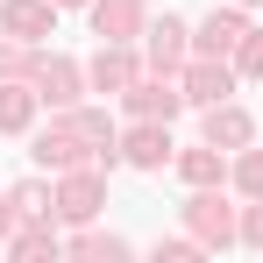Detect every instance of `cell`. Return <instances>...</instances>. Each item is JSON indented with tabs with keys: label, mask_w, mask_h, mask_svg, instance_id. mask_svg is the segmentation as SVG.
<instances>
[{
	"label": "cell",
	"mask_w": 263,
	"mask_h": 263,
	"mask_svg": "<svg viewBox=\"0 0 263 263\" xmlns=\"http://www.w3.org/2000/svg\"><path fill=\"white\" fill-rule=\"evenodd\" d=\"M185 228H192L206 249H228V242H242V214L220 199L214 185H192V199H185Z\"/></svg>",
	"instance_id": "obj_1"
},
{
	"label": "cell",
	"mask_w": 263,
	"mask_h": 263,
	"mask_svg": "<svg viewBox=\"0 0 263 263\" xmlns=\"http://www.w3.org/2000/svg\"><path fill=\"white\" fill-rule=\"evenodd\" d=\"M178 86H185V100H192V107H220V100H235V64L199 50V57H185Z\"/></svg>",
	"instance_id": "obj_2"
},
{
	"label": "cell",
	"mask_w": 263,
	"mask_h": 263,
	"mask_svg": "<svg viewBox=\"0 0 263 263\" xmlns=\"http://www.w3.org/2000/svg\"><path fill=\"white\" fill-rule=\"evenodd\" d=\"M121 100H128L135 121H171L178 107H185V86H178V71H149V79L135 71V86L121 92Z\"/></svg>",
	"instance_id": "obj_3"
},
{
	"label": "cell",
	"mask_w": 263,
	"mask_h": 263,
	"mask_svg": "<svg viewBox=\"0 0 263 263\" xmlns=\"http://www.w3.org/2000/svg\"><path fill=\"white\" fill-rule=\"evenodd\" d=\"M100 206H107V171H100V164H79V171H64V185H57V214L86 228Z\"/></svg>",
	"instance_id": "obj_4"
},
{
	"label": "cell",
	"mask_w": 263,
	"mask_h": 263,
	"mask_svg": "<svg viewBox=\"0 0 263 263\" xmlns=\"http://www.w3.org/2000/svg\"><path fill=\"white\" fill-rule=\"evenodd\" d=\"M29 86H36V100H43V107H79V92H86V71H79L71 57H36Z\"/></svg>",
	"instance_id": "obj_5"
},
{
	"label": "cell",
	"mask_w": 263,
	"mask_h": 263,
	"mask_svg": "<svg viewBox=\"0 0 263 263\" xmlns=\"http://www.w3.org/2000/svg\"><path fill=\"white\" fill-rule=\"evenodd\" d=\"M50 29H57V0H0V36L43 43Z\"/></svg>",
	"instance_id": "obj_6"
},
{
	"label": "cell",
	"mask_w": 263,
	"mask_h": 263,
	"mask_svg": "<svg viewBox=\"0 0 263 263\" xmlns=\"http://www.w3.org/2000/svg\"><path fill=\"white\" fill-rule=\"evenodd\" d=\"M149 29V7L142 0H92V36L100 43H135Z\"/></svg>",
	"instance_id": "obj_7"
},
{
	"label": "cell",
	"mask_w": 263,
	"mask_h": 263,
	"mask_svg": "<svg viewBox=\"0 0 263 263\" xmlns=\"http://www.w3.org/2000/svg\"><path fill=\"white\" fill-rule=\"evenodd\" d=\"M86 86H92V92H107V100H121V92L135 86V57H128V43H100V50H92Z\"/></svg>",
	"instance_id": "obj_8"
},
{
	"label": "cell",
	"mask_w": 263,
	"mask_h": 263,
	"mask_svg": "<svg viewBox=\"0 0 263 263\" xmlns=\"http://www.w3.org/2000/svg\"><path fill=\"white\" fill-rule=\"evenodd\" d=\"M142 50H149V71H185V57H192V36H185V22H149L142 29Z\"/></svg>",
	"instance_id": "obj_9"
},
{
	"label": "cell",
	"mask_w": 263,
	"mask_h": 263,
	"mask_svg": "<svg viewBox=\"0 0 263 263\" xmlns=\"http://www.w3.org/2000/svg\"><path fill=\"white\" fill-rule=\"evenodd\" d=\"M121 157H128L135 171H164V157H171V121H135L121 135Z\"/></svg>",
	"instance_id": "obj_10"
},
{
	"label": "cell",
	"mask_w": 263,
	"mask_h": 263,
	"mask_svg": "<svg viewBox=\"0 0 263 263\" xmlns=\"http://www.w3.org/2000/svg\"><path fill=\"white\" fill-rule=\"evenodd\" d=\"M249 36V22L235 14V7H214L206 22H199V36H192V50H206V57H235V43Z\"/></svg>",
	"instance_id": "obj_11"
},
{
	"label": "cell",
	"mask_w": 263,
	"mask_h": 263,
	"mask_svg": "<svg viewBox=\"0 0 263 263\" xmlns=\"http://www.w3.org/2000/svg\"><path fill=\"white\" fill-rule=\"evenodd\" d=\"M36 107H43V100H36L29 79H0V135H22L36 121Z\"/></svg>",
	"instance_id": "obj_12"
},
{
	"label": "cell",
	"mask_w": 263,
	"mask_h": 263,
	"mask_svg": "<svg viewBox=\"0 0 263 263\" xmlns=\"http://www.w3.org/2000/svg\"><path fill=\"white\" fill-rule=\"evenodd\" d=\"M206 142H214V149H249V114H242L235 100L206 107Z\"/></svg>",
	"instance_id": "obj_13"
},
{
	"label": "cell",
	"mask_w": 263,
	"mask_h": 263,
	"mask_svg": "<svg viewBox=\"0 0 263 263\" xmlns=\"http://www.w3.org/2000/svg\"><path fill=\"white\" fill-rule=\"evenodd\" d=\"M178 178H185V185H220V178H228V149H214V142L185 149V157H178Z\"/></svg>",
	"instance_id": "obj_14"
},
{
	"label": "cell",
	"mask_w": 263,
	"mask_h": 263,
	"mask_svg": "<svg viewBox=\"0 0 263 263\" xmlns=\"http://www.w3.org/2000/svg\"><path fill=\"white\" fill-rule=\"evenodd\" d=\"M7 249H14V256H22V263H36V256H57L64 242H57V228H50V214H43V220H22Z\"/></svg>",
	"instance_id": "obj_15"
},
{
	"label": "cell",
	"mask_w": 263,
	"mask_h": 263,
	"mask_svg": "<svg viewBox=\"0 0 263 263\" xmlns=\"http://www.w3.org/2000/svg\"><path fill=\"white\" fill-rule=\"evenodd\" d=\"M64 249H71V256H92V263H114V256H128V242H121V235H100V228H86V235H71Z\"/></svg>",
	"instance_id": "obj_16"
},
{
	"label": "cell",
	"mask_w": 263,
	"mask_h": 263,
	"mask_svg": "<svg viewBox=\"0 0 263 263\" xmlns=\"http://www.w3.org/2000/svg\"><path fill=\"white\" fill-rule=\"evenodd\" d=\"M14 214H22V220L57 214V199H50V185H43V178H22V185H14Z\"/></svg>",
	"instance_id": "obj_17"
},
{
	"label": "cell",
	"mask_w": 263,
	"mask_h": 263,
	"mask_svg": "<svg viewBox=\"0 0 263 263\" xmlns=\"http://www.w3.org/2000/svg\"><path fill=\"white\" fill-rule=\"evenodd\" d=\"M29 71H36V43H14L7 36L0 43V79H29Z\"/></svg>",
	"instance_id": "obj_18"
},
{
	"label": "cell",
	"mask_w": 263,
	"mask_h": 263,
	"mask_svg": "<svg viewBox=\"0 0 263 263\" xmlns=\"http://www.w3.org/2000/svg\"><path fill=\"white\" fill-rule=\"evenodd\" d=\"M235 79H263V29H249L235 43Z\"/></svg>",
	"instance_id": "obj_19"
},
{
	"label": "cell",
	"mask_w": 263,
	"mask_h": 263,
	"mask_svg": "<svg viewBox=\"0 0 263 263\" xmlns=\"http://www.w3.org/2000/svg\"><path fill=\"white\" fill-rule=\"evenodd\" d=\"M235 185H242L249 199H263V149H242V157H235Z\"/></svg>",
	"instance_id": "obj_20"
},
{
	"label": "cell",
	"mask_w": 263,
	"mask_h": 263,
	"mask_svg": "<svg viewBox=\"0 0 263 263\" xmlns=\"http://www.w3.org/2000/svg\"><path fill=\"white\" fill-rule=\"evenodd\" d=\"M199 249H206L199 235H192V242H157V263H192V256H199Z\"/></svg>",
	"instance_id": "obj_21"
},
{
	"label": "cell",
	"mask_w": 263,
	"mask_h": 263,
	"mask_svg": "<svg viewBox=\"0 0 263 263\" xmlns=\"http://www.w3.org/2000/svg\"><path fill=\"white\" fill-rule=\"evenodd\" d=\"M14 228H22V214H14V192H0V249L14 242Z\"/></svg>",
	"instance_id": "obj_22"
},
{
	"label": "cell",
	"mask_w": 263,
	"mask_h": 263,
	"mask_svg": "<svg viewBox=\"0 0 263 263\" xmlns=\"http://www.w3.org/2000/svg\"><path fill=\"white\" fill-rule=\"evenodd\" d=\"M242 242H249V249H263V199L242 214Z\"/></svg>",
	"instance_id": "obj_23"
},
{
	"label": "cell",
	"mask_w": 263,
	"mask_h": 263,
	"mask_svg": "<svg viewBox=\"0 0 263 263\" xmlns=\"http://www.w3.org/2000/svg\"><path fill=\"white\" fill-rule=\"evenodd\" d=\"M57 7H92V0H57Z\"/></svg>",
	"instance_id": "obj_24"
},
{
	"label": "cell",
	"mask_w": 263,
	"mask_h": 263,
	"mask_svg": "<svg viewBox=\"0 0 263 263\" xmlns=\"http://www.w3.org/2000/svg\"><path fill=\"white\" fill-rule=\"evenodd\" d=\"M242 7H249V0H242Z\"/></svg>",
	"instance_id": "obj_25"
}]
</instances>
